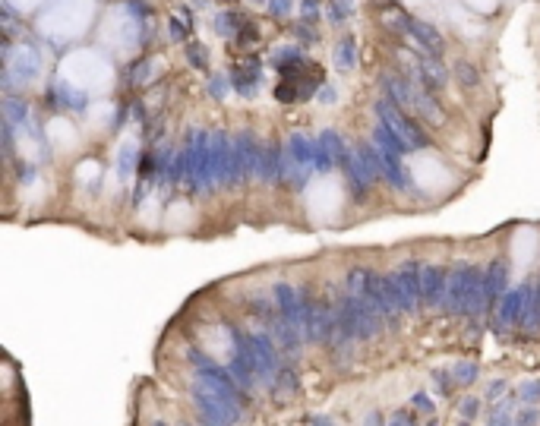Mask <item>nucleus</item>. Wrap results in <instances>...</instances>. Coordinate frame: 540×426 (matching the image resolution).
I'll use <instances>...</instances> for the list:
<instances>
[{
    "label": "nucleus",
    "mask_w": 540,
    "mask_h": 426,
    "mask_svg": "<svg viewBox=\"0 0 540 426\" xmlns=\"http://www.w3.org/2000/svg\"><path fill=\"white\" fill-rule=\"evenodd\" d=\"M506 278H509V268H506L503 259L490 262L484 272V300H486V310H490L496 300H503L506 294Z\"/></svg>",
    "instance_id": "9d476101"
},
{
    "label": "nucleus",
    "mask_w": 540,
    "mask_h": 426,
    "mask_svg": "<svg viewBox=\"0 0 540 426\" xmlns=\"http://www.w3.org/2000/svg\"><path fill=\"white\" fill-rule=\"evenodd\" d=\"M442 310L455 313V316H484L486 300H484V272L477 265H455L448 272V287H446V303Z\"/></svg>",
    "instance_id": "f257e3e1"
},
{
    "label": "nucleus",
    "mask_w": 540,
    "mask_h": 426,
    "mask_svg": "<svg viewBox=\"0 0 540 426\" xmlns=\"http://www.w3.org/2000/svg\"><path fill=\"white\" fill-rule=\"evenodd\" d=\"M477 408H480L477 398H465V401H461V414H465V417H474V414H477Z\"/></svg>",
    "instance_id": "aec40b11"
},
{
    "label": "nucleus",
    "mask_w": 540,
    "mask_h": 426,
    "mask_svg": "<svg viewBox=\"0 0 540 426\" xmlns=\"http://www.w3.org/2000/svg\"><path fill=\"white\" fill-rule=\"evenodd\" d=\"M367 300L376 306V313L382 316V322H389V325H395L401 319V313H405L398 306V300H395V291H392V284H389V275H373L370 272Z\"/></svg>",
    "instance_id": "0eeeda50"
},
{
    "label": "nucleus",
    "mask_w": 540,
    "mask_h": 426,
    "mask_svg": "<svg viewBox=\"0 0 540 426\" xmlns=\"http://www.w3.org/2000/svg\"><path fill=\"white\" fill-rule=\"evenodd\" d=\"M190 360H193V385H199V389H206V391H212V395H218V398H225V401L244 408L246 391L234 382V376H231L227 366H218L215 360H209L206 353H199V351H190Z\"/></svg>",
    "instance_id": "f03ea898"
},
{
    "label": "nucleus",
    "mask_w": 540,
    "mask_h": 426,
    "mask_svg": "<svg viewBox=\"0 0 540 426\" xmlns=\"http://www.w3.org/2000/svg\"><path fill=\"white\" fill-rule=\"evenodd\" d=\"M522 401H540V379L537 382H525L522 385Z\"/></svg>",
    "instance_id": "f3484780"
},
{
    "label": "nucleus",
    "mask_w": 540,
    "mask_h": 426,
    "mask_svg": "<svg viewBox=\"0 0 540 426\" xmlns=\"http://www.w3.org/2000/svg\"><path fill=\"white\" fill-rule=\"evenodd\" d=\"M389 284L395 291V300L405 313H417L424 297H420V265L417 262H405L401 268H395L389 275Z\"/></svg>",
    "instance_id": "39448f33"
},
{
    "label": "nucleus",
    "mask_w": 540,
    "mask_h": 426,
    "mask_svg": "<svg viewBox=\"0 0 540 426\" xmlns=\"http://www.w3.org/2000/svg\"><path fill=\"white\" fill-rule=\"evenodd\" d=\"M256 80H259V67H256V63H246L240 73H234V82H237V89L246 92V95H250V89H256Z\"/></svg>",
    "instance_id": "dca6fc26"
},
{
    "label": "nucleus",
    "mask_w": 540,
    "mask_h": 426,
    "mask_svg": "<svg viewBox=\"0 0 540 426\" xmlns=\"http://www.w3.org/2000/svg\"><path fill=\"white\" fill-rule=\"evenodd\" d=\"M344 170H348V180H351V187H354V193H367L370 183L376 180V174L370 170L367 161H363L360 149L348 155V161H344Z\"/></svg>",
    "instance_id": "9b49d317"
},
{
    "label": "nucleus",
    "mask_w": 540,
    "mask_h": 426,
    "mask_svg": "<svg viewBox=\"0 0 540 426\" xmlns=\"http://www.w3.org/2000/svg\"><path fill=\"white\" fill-rule=\"evenodd\" d=\"M458 76H461V82H467V85L477 82V76H474V67H467V63H461V67H458Z\"/></svg>",
    "instance_id": "412c9836"
},
{
    "label": "nucleus",
    "mask_w": 540,
    "mask_h": 426,
    "mask_svg": "<svg viewBox=\"0 0 540 426\" xmlns=\"http://www.w3.org/2000/svg\"><path fill=\"white\" fill-rule=\"evenodd\" d=\"M193 408L199 411V417L209 426H237L244 420V408L240 404L225 401V398L212 395V391L199 389V385H193Z\"/></svg>",
    "instance_id": "20e7f679"
},
{
    "label": "nucleus",
    "mask_w": 540,
    "mask_h": 426,
    "mask_svg": "<svg viewBox=\"0 0 540 426\" xmlns=\"http://www.w3.org/2000/svg\"><path fill=\"white\" fill-rule=\"evenodd\" d=\"M490 426H512V417L506 414V408H496V414H493Z\"/></svg>",
    "instance_id": "6ab92c4d"
},
{
    "label": "nucleus",
    "mask_w": 540,
    "mask_h": 426,
    "mask_svg": "<svg viewBox=\"0 0 540 426\" xmlns=\"http://www.w3.org/2000/svg\"><path fill=\"white\" fill-rule=\"evenodd\" d=\"M335 63H338V70H344V73H348V70H354V63H357V51H354V42H341L338 44V51H335Z\"/></svg>",
    "instance_id": "2eb2a0df"
},
{
    "label": "nucleus",
    "mask_w": 540,
    "mask_h": 426,
    "mask_svg": "<svg viewBox=\"0 0 540 426\" xmlns=\"http://www.w3.org/2000/svg\"><path fill=\"white\" fill-rule=\"evenodd\" d=\"M528 294H531V284H522V287H515V291L503 294V300H499V306H496V329H515V325H522Z\"/></svg>",
    "instance_id": "6e6552de"
},
{
    "label": "nucleus",
    "mask_w": 540,
    "mask_h": 426,
    "mask_svg": "<svg viewBox=\"0 0 540 426\" xmlns=\"http://www.w3.org/2000/svg\"><path fill=\"white\" fill-rule=\"evenodd\" d=\"M376 114H379V123H386V127L392 130L395 136H398V142L408 149V152H414V149H424V146H427L424 130H420L417 123H414L411 117L405 114V108H398L392 98H379V101H376Z\"/></svg>",
    "instance_id": "7ed1b4c3"
},
{
    "label": "nucleus",
    "mask_w": 540,
    "mask_h": 426,
    "mask_svg": "<svg viewBox=\"0 0 540 426\" xmlns=\"http://www.w3.org/2000/svg\"><path fill=\"white\" fill-rule=\"evenodd\" d=\"M272 297H275V303H278V319H284L291 329L303 332V325H307V300H303V294L297 291L294 284L282 281V284L272 287Z\"/></svg>",
    "instance_id": "423d86ee"
},
{
    "label": "nucleus",
    "mask_w": 540,
    "mask_h": 426,
    "mask_svg": "<svg viewBox=\"0 0 540 426\" xmlns=\"http://www.w3.org/2000/svg\"><path fill=\"white\" fill-rule=\"evenodd\" d=\"M503 389H506V382H493V385H490V398H496Z\"/></svg>",
    "instance_id": "b1692460"
},
{
    "label": "nucleus",
    "mask_w": 540,
    "mask_h": 426,
    "mask_svg": "<svg viewBox=\"0 0 540 426\" xmlns=\"http://www.w3.org/2000/svg\"><path fill=\"white\" fill-rule=\"evenodd\" d=\"M414 404H417L420 411H430L433 414V398L427 395V391H417V395H414Z\"/></svg>",
    "instance_id": "a211bd4d"
},
{
    "label": "nucleus",
    "mask_w": 540,
    "mask_h": 426,
    "mask_svg": "<svg viewBox=\"0 0 540 426\" xmlns=\"http://www.w3.org/2000/svg\"><path fill=\"white\" fill-rule=\"evenodd\" d=\"M446 287H448V272L442 265H420V297L427 306H442L446 303Z\"/></svg>",
    "instance_id": "1a4fd4ad"
},
{
    "label": "nucleus",
    "mask_w": 540,
    "mask_h": 426,
    "mask_svg": "<svg viewBox=\"0 0 540 426\" xmlns=\"http://www.w3.org/2000/svg\"><path fill=\"white\" fill-rule=\"evenodd\" d=\"M408 32H411V35L420 42V48L430 51L433 57L442 51V38H439V32H436L430 23H414V19H411V23H408Z\"/></svg>",
    "instance_id": "f8f14e48"
},
{
    "label": "nucleus",
    "mask_w": 540,
    "mask_h": 426,
    "mask_svg": "<svg viewBox=\"0 0 540 426\" xmlns=\"http://www.w3.org/2000/svg\"><path fill=\"white\" fill-rule=\"evenodd\" d=\"M480 376V366L477 363H455L452 366V382L455 385H474Z\"/></svg>",
    "instance_id": "4468645a"
},
{
    "label": "nucleus",
    "mask_w": 540,
    "mask_h": 426,
    "mask_svg": "<svg viewBox=\"0 0 540 426\" xmlns=\"http://www.w3.org/2000/svg\"><path fill=\"white\" fill-rule=\"evenodd\" d=\"M367 426H386V423H382L379 414H370V417H367Z\"/></svg>",
    "instance_id": "4be33fe9"
},
{
    "label": "nucleus",
    "mask_w": 540,
    "mask_h": 426,
    "mask_svg": "<svg viewBox=\"0 0 540 426\" xmlns=\"http://www.w3.org/2000/svg\"><path fill=\"white\" fill-rule=\"evenodd\" d=\"M389 426H411V420H408V417H405V414H398V417H395V420H392V423H389Z\"/></svg>",
    "instance_id": "5701e85b"
},
{
    "label": "nucleus",
    "mask_w": 540,
    "mask_h": 426,
    "mask_svg": "<svg viewBox=\"0 0 540 426\" xmlns=\"http://www.w3.org/2000/svg\"><path fill=\"white\" fill-rule=\"evenodd\" d=\"M313 426H335L329 417H313Z\"/></svg>",
    "instance_id": "393cba45"
},
{
    "label": "nucleus",
    "mask_w": 540,
    "mask_h": 426,
    "mask_svg": "<svg viewBox=\"0 0 540 426\" xmlns=\"http://www.w3.org/2000/svg\"><path fill=\"white\" fill-rule=\"evenodd\" d=\"M417 70H420V80H424L427 89H442V85H446V80H448L446 70H442L436 61H420Z\"/></svg>",
    "instance_id": "ddd939ff"
}]
</instances>
